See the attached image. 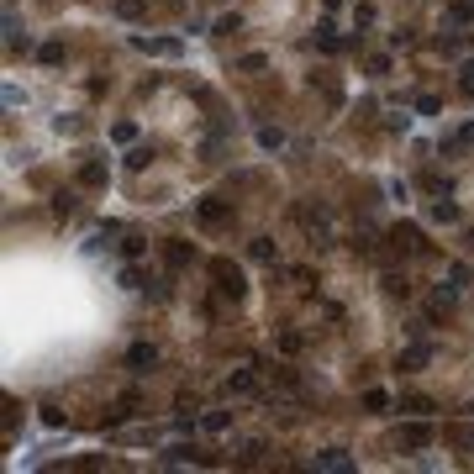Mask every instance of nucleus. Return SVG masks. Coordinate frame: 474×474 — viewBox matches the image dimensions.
<instances>
[{"mask_svg":"<svg viewBox=\"0 0 474 474\" xmlns=\"http://www.w3.org/2000/svg\"><path fill=\"white\" fill-rule=\"evenodd\" d=\"M296 222H300V232H306L316 248H327V243H332V222H327L321 206H296Z\"/></svg>","mask_w":474,"mask_h":474,"instance_id":"1","label":"nucleus"},{"mask_svg":"<svg viewBox=\"0 0 474 474\" xmlns=\"http://www.w3.org/2000/svg\"><path fill=\"white\" fill-rule=\"evenodd\" d=\"M211 274H216V290H222V296H232V300H243V290H248V284H243V269H237V263H227V259H216V263H211Z\"/></svg>","mask_w":474,"mask_h":474,"instance_id":"2","label":"nucleus"},{"mask_svg":"<svg viewBox=\"0 0 474 474\" xmlns=\"http://www.w3.org/2000/svg\"><path fill=\"white\" fill-rule=\"evenodd\" d=\"M395 443H401V448H427V443H432V432H427V416H411V422L395 432Z\"/></svg>","mask_w":474,"mask_h":474,"instance_id":"3","label":"nucleus"},{"mask_svg":"<svg viewBox=\"0 0 474 474\" xmlns=\"http://www.w3.org/2000/svg\"><path fill=\"white\" fill-rule=\"evenodd\" d=\"M127 369H132V374L158 369V348H153V343H132V348H127Z\"/></svg>","mask_w":474,"mask_h":474,"instance_id":"4","label":"nucleus"},{"mask_svg":"<svg viewBox=\"0 0 474 474\" xmlns=\"http://www.w3.org/2000/svg\"><path fill=\"white\" fill-rule=\"evenodd\" d=\"M427 364H432V343H411L395 358V369H406V374H416V369H427Z\"/></svg>","mask_w":474,"mask_h":474,"instance_id":"5","label":"nucleus"},{"mask_svg":"<svg viewBox=\"0 0 474 474\" xmlns=\"http://www.w3.org/2000/svg\"><path fill=\"white\" fill-rule=\"evenodd\" d=\"M259 369H263V364H259ZM259 369H237V374H227L222 390H227V395H259Z\"/></svg>","mask_w":474,"mask_h":474,"instance_id":"6","label":"nucleus"},{"mask_svg":"<svg viewBox=\"0 0 474 474\" xmlns=\"http://www.w3.org/2000/svg\"><path fill=\"white\" fill-rule=\"evenodd\" d=\"M195 222H201V227H227L232 211H227L222 201H201V206H195Z\"/></svg>","mask_w":474,"mask_h":474,"instance_id":"7","label":"nucleus"},{"mask_svg":"<svg viewBox=\"0 0 474 474\" xmlns=\"http://www.w3.org/2000/svg\"><path fill=\"white\" fill-rule=\"evenodd\" d=\"M311 469H327V474H348V469H353V459H348L343 448H327V453H316V464H311Z\"/></svg>","mask_w":474,"mask_h":474,"instance_id":"8","label":"nucleus"},{"mask_svg":"<svg viewBox=\"0 0 474 474\" xmlns=\"http://www.w3.org/2000/svg\"><path fill=\"white\" fill-rule=\"evenodd\" d=\"M132 47H142V53H164V59H174V53H179V37H132Z\"/></svg>","mask_w":474,"mask_h":474,"instance_id":"9","label":"nucleus"},{"mask_svg":"<svg viewBox=\"0 0 474 474\" xmlns=\"http://www.w3.org/2000/svg\"><path fill=\"white\" fill-rule=\"evenodd\" d=\"M6 47H11V53H22V47H26V26L16 22L11 6H6Z\"/></svg>","mask_w":474,"mask_h":474,"instance_id":"10","label":"nucleus"},{"mask_svg":"<svg viewBox=\"0 0 474 474\" xmlns=\"http://www.w3.org/2000/svg\"><path fill=\"white\" fill-rule=\"evenodd\" d=\"M395 411H401V416H432L438 406L427 401V395H401V401H395Z\"/></svg>","mask_w":474,"mask_h":474,"instance_id":"11","label":"nucleus"},{"mask_svg":"<svg viewBox=\"0 0 474 474\" xmlns=\"http://www.w3.org/2000/svg\"><path fill=\"white\" fill-rule=\"evenodd\" d=\"M390 243H395V248H406V253L427 248V243H422V232H416V227H395V232H390Z\"/></svg>","mask_w":474,"mask_h":474,"instance_id":"12","label":"nucleus"},{"mask_svg":"<svg viewBox=\"0 0 474 474\" xmlns=\"http://www.w3.org/2000/svg\"><path fill=\"white\" fill-rule=\"evenodd\" d=\"M427 222H443V227L459 222V206H453V201H432V206H427Z\"/></svg>","mask_w":474,"mask_h":474,"instance_id":"13","label":"nucleus"},{"mask_svg":"<svg viewBox=\"0 0 474 474\" xmlns=\"http://www.w3.org/2000/svg\"><path fill=\"white\" fill-rule=\"evenodd\" d=\"M137 411V390H127V395H116V406H111V416L106 422H127V416Z\"/></svg>","mask_w":474,"mask_h":474,"instance_id":"14","label":"nucleus"},{"mask_svg":"<svg viewBox=\"0 0 474 474\" xmlns=\"http://www.w3.org/2000/svg\"><path fill=\"white\" fill-rule=\"evenodd\" d=\"M111 11H116L121 22H142V16H148V6H142V0H116Z\"/></svg>","mask_w":474,"mask_h":474,"instance_id":"15","label":"nucleus"},{"mask_svg":"<svg viewBox=\"0 0 474 474\" xmlns=\"http://www.w3.org/2000/svg\"><path fill=\"white\" fill-rule=\"evenodd\" d=\"M379 284H385L390 296H411V280H406L401 269H385V280H379Z\"/></svg>","mask_w":474,"mask_h":474,"instance_id":"16","label":"nucleus"},{"mask_svg":"<svg viewBox=\"0 0 474 474\" xmlns=\"http://www.w3.org/2000/svg\"><path fill=\"white\" fill-rule=\"evenodd\" d=\"M253 259H259V263H280V248H274V243H269V237H253Z\"/></svg>","mask_w":474,"mask_h":474,"instance_id":"17","label":"nucleus"},{"mask_svg":"<svg viewBox=\"0 0 474 474\" xmlns=\"http://www.w3.org/2000/svg\"><path fill=\"white\" fill-rule=\"evenodd\" d=\"M316 47H327V53H343L348 43H343V37H337V32H332L327 22H321V26H316Z\"/></svg>","mask_w":474,"mask_h":474,"instance_id":"18","label":"nucleus"},{"mask_svg":"<svg viewBox=\"0 0 474 474\" xmlns=\"http://www.w3.org/2000/svg\"><path fill=\"white\" fill-rule=\"evenodd\" d=\"M116 284H121V290H142V269H137V263H121Z\"/></svg>","mask_w":474,"mask_h":474,"instance_id":"19","label":"nucleus"},{"mask_svg":"<svg viewBox=\"0 0 474 474\" xmlns=\"http://www.w3.org/2000/svg\"><path fill=\"white\" fill-rule=\"evenodd\" d=\"M201 427H206V432H227V427H232V411H206Z\"/></svg>","mask_w":474,"mask_h":474,"instance_id":"20","label":"nucleus"},{"mask_svg":"<svg viewBox=\"0 0 474 474\" xmlns=\"http://www.w3.org/2000/svg\"><path fill=\"white\" fill-rule=\"evenodd\" d=\"M364 411H390V395L385 390H364Z\"/></svg>","mask_w":474,"mask_h":474,"instance_id":"21","label":"nucleus"},{"mask_svg":"<svg viewBox=\"0 0 474 474\" xmlns=\"http://www.w3.org/2000/svg\"><path fill=\"white\" fill-rule=\"evenodd\" d=\"M259 148H284V132L280 127H259Z\"/></svg>","mask_w":474,"mask_h":474,"instance_id":"22","label":"nucleus"},{"mask_svg":"<svg viewBox=\"0 0 474 474\" xmlns=\"http://www.w3.org/2000/svg\"><path fill=\"white\" fill-rule=\"evenodd\" d=\"M443 22H448V26H464V22H469V6H464V0H459V6H448V11H443Z\"/></svg>","mask_w":474,"mask_h":474,"instance_id":"23","label":"nucleus"},{"mask_svg":"<svg viewBox=\"0 0 474 474\" xmlns=\"http://www.w3.org/2000/svg\"><path fill=\"white\" fill-rule=\"evenodd\" d=\"M416 111H422V116H438L443 100H438V95H416Z\"/></svg>","mask_w":474,"mask_h":474,"instance_id":"24","label":"nucleus"},{"mask_svg":"<svg viewBox=\"0 0 474 474\" xmlns=\"http://www.w3.org/2000/svg\"><path fill=\"white\" fill-rule=\"evenodd\" d=\"M37 59H43V63H59L63 59V43H43V47H37Z\"/></svg>","mask_w":474,"mask_h":474,"instance_id":"25","label":"nucleus"},{"mask_svg":"<svg viewBox=\"0 0 474 474\" xmlns=\"http://www.w3.org/2000/svg\"><path fill=\"white\" fill-rule=\"evenodd\" d=\"M100 179H106V169H100V164H84L79 169V185H100Z\"/></svg>","mask_w":474,"mask_h":474,"instance_id":"26","label":"nucleus"},{"mask_svg":"<svg viewBox=\"0 0 474 474\" xmlns=\"http://www.w3.org/2000/svg\"><path fill=\"white\" fill-rule=\"evenodd\" d=\"M263 63H269V59H263V53H248V59H237V69H243V74H259Z\"/></svg>","mask_w":474,"mask_h":474,"instance_id":"27","label":"nucleus"},{"mask_svg":"<svg viewBox=\"0 0 474 474\" xmlns=\"http://www.w3.org/2000/svg\"><path fill=\"white\" fill-rule=\"evenodd\" d=\"M280 353H300V332H280Z\"/></svg>","mask_w":474,"mask_h":474,"instance_id":"28","label":"nucleus"},{"mask_svg":"<svg viewBox=\"0 0 474 474\" xmlns=\"http://www.w3.org/2000/svg\"><path fill=\"white\" fill-rule=\"evenodd\" d=\"M448 438H453V443H459V448H474V427H453Z\"/></svg>","mask_w":474,"mask_h":474,"instance_id":"29","label":"nucleus"},{"mask_svg":"<svg viewBox=\"0 0 474 474\" xmlns=\"http://www.w3.org/2000/svg\"><path fill=\"white\" fill-rule=\"evenodd\" d=\"M111 137H116V142H132V137H137V127H132V121H116V127H111Z\"/></svg>","mask_w":474,"mask_h":474,"instance_id":"30","label":"nucleus"},{"mask_svg":"<svg viewBox=\"0 0 474 474\" xmlns=\"http://www.w3.org/2000/svg\"><path fill=\"white\" fill-rule=\"evenodd\" d=\"M169 263H174V269H179V263H190V248H185V243H169Z\"/></svg>","mask_w":474,"mask_h":474,"instance_id":"31","label":"nucleus"},{"mask_svg":"<svg viewBox=\"0 0 474 474\" xmlns=\"http://www.w3.org/2000/svg\"><path fill=\"white\" fill-rule=\"evenodd\" d=\"M148 158H153V153H148V148H132V153H127V169H142V164H148Z\"/></svg>","mask_w":474,"mask_h":474,"instance_id":"32","label":"nucleus"},{"mask_svg":"<svg viewBox=\"0 0 474 474\" xmlns=\"http://www.w3.org/2000/svg\"><path fill=\"white\" fill-rule=\"evenodd\" d=\"M53 211H59V216H74V195H53Z\"/></svg>","mask_w":474,"mask_h":474,"instance_id":"33","label":"nucleus"},{"mask_svg":"<svg viewBox=\"0 0 474 474\" xmlns=\"http://www.w3.org/2000/svg\"><path fill=\"white\" fill-rule=\"evenodd\" d=\"M453 137H459V148H474V121H464V127L453 132Z\"/></svg>","mask_w":474,"mask_h":474,"instance_id":"34","label":"nucleus"},{"mask_svg":"<svg viewBox=\"0 0 474 474\" xmlns=\"http://www.w3.org/2000/svg\"><path fill=\"white\" fill-rule=\"evenodd\" d=\"M459 90H464V95H474V59L464 63V79H459Z\"/></svg>","mask_w":474,"mask_h":474,"instance_id":"35","label":"nucleus"}]
</instances>
